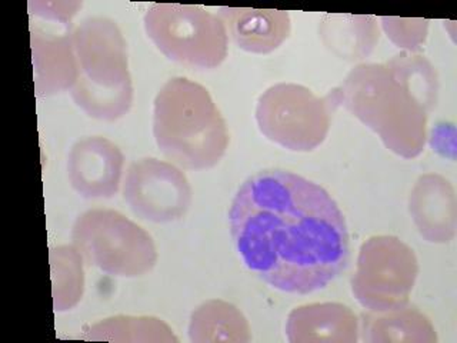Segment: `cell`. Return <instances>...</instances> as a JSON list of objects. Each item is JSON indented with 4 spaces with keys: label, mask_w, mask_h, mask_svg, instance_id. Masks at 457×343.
<instances>
[{
    "label": "cell",
    "mask_w": 457,
    "mask_h": 343,
    "mask_svg": "<svg viewBox=\"0 0 457 343\" xmlns=\"http://www.w3.org/2000/svg\"><path fill=\"white\" fill-rule=\"evenodd\" d=\"M230 232L249 271L271 288L309 295L346 269V219L318 183L282 169L247 178L233 199Z\"/></svg>",
    "instance_id": "cell-1"
},
{
    "label": "cell",
    "mask_w": 457,
    "mask_h": 343,
    "mask_svg": "<svg viewBox=\"0 0 457 343\" xmlns=\"http://www.w3.org/2000/svg\"><path fill=\"white\" fill-rule=\"evenodd\" d=\"M154 136L164 157L186 171L214 168L230 142L225 118L209 90L182 76L169 79L157 92Z\"/></svg>",
    "instance_id": "cell-2"
},
{
    "label": "cell",
    "mask_w": 457,
    "mask_h": 343,
    "mask_svg": "<svg viewBox=\"0 0 457 343\" xmlns=\"http://www.w3.org/2000/svg\"><path fill=\"white\" fill-rule=\"evenodd\" d=\"M332 95L397 156L414 159L425 149L428 113L386 63L357 64Z\"/></svg>",
    "instance_id": "cell-3"
},
{
    "label": "cell",
    "mask_w": 457,
    "mask_h": 343,
    "mask_svg": "<svg viewBox=\"0 0 457 343\" xmlns=\"http://www.w3.org/2000/svg\"><path fill=\"white\" fill-rule=\"evenodd\" d=\"M78 61V80L71 99L89 118L116 121L130 111L133 82L129 71L128 43L118 23L90 16L71 29Z\"/></svg>",
    "instance_id": "cell-4"
},
{
    "label": "cell",
    "mask_w": 457,
    "mask_h": 343,
    "mask_svg": "<svg viewBox=\"0 0 457 343\" xmlns=\"http://www.w3.org/2000/svg\"><path fill=\"white\" fill-rule=\"evenodd\" d=\"M71 240L86 264L118 278L147 275L159 257L154 238L113 209H90L79 214Z\"/></svg>",
    "instance_id": "cell-5"
},
{
    "label": "cell",
    "mask_w": 457,
    "mask_h": 343,
    "mask_svg": "<svg viewBox=\"0 0 457 343\" xmlns=\"http://www.w3.org/2000/svg\"><path fill=\"white\" fill-rule=\"evenodd\" d=\"M145 30L164 56L199 71L216 69L228 57V35L219 14L195 4H154Z\"/></svg>",
    "instance_id": "cell-6"
},
{
    "label": "cell",
    "mask_w": 457,
    "mask_h": 343,
    "mask_svg": "<svg viewBox=\"0 0 457 343\" xmlns=\"http://www.w3.org/2000/svg\"><path fill=\"white\" fill-rule=\"evenodd\" d=\"M336 107L332 92L319 97L304 86L278 83L257 100V126L264 138L278 146L312 152L328 138Z\"/></svg>",
    "instance_id": "cell-7"
},
{
    "label": "cell",
    "mask_w": 457,
    "mask_h": 343,
    "mask_svg": "<svg viewBox=\"0 0 457 343\" xmlns=\"http://www.w3.org/2000/svg\"><path fill=\"white\" fill-rule=\"evenodd\" d=\"M419 276L418 256L396 236L364 240L352 278V292L368 311H389L409 304Z\"/></svg>",
    "instance_id": "cell-8"
},
{
    "label": "cell",
    "mask_w": 457,
    "mask_h": 343,
    "mask_svg": "<svg viewBox=\"0 0 457 343\" xmlns=\"http://www.w3.org/2000/svg\"><path fill=\"white\" fill-rule=\"evenodd\" d=\"M123 199L143 221L170 223L190 209L192 186L185 172L156 157H143L129 166Z\"/></svg>",
    "instance_id": "cell-9"
},
{
    "label": "cell",
    "mask_w": 457,
    "mask_h": 343,
    "mask_svg": "<svg viewBox=\"0 0 457 343\" xmlns=\"http://www.w3.org/2000/svg\"><path fill=\"white\" fill-rule=\"evenodd\" d=\"M125 156L104 136H87L69 152V183L85 199H111L120 189Z\"/></svg>",
    "instance_id": "cell-10"
},
{
    "label": "cell",
    "mask_w": 457,
    "mask_h": 343,
    "mask_svg": "<svg viewBox=\"0 0 457 343\" xmlns=\"http://www.w3.org/2000/svg\"><path fill=\"white\" fill-rule=\"evenodd\" d=\"M409 212L423 239L449 243L457 232V199L445 176L426 173L414 183L409 197Z\"/></svg>",
    "instance_id": "cell-11"
},
{
    "label": "cell",
    "mask_w": 457,
    "mask_h": 343,
    "mask_svg": "<svg viewBox=\"0 0 457 343\" xmlns=\"http://www.w3.org/2000/svg\"><path fill=\"white\" fill-rule=\"evenodd\" d=\"M359 328L349 306L325 302L293 309L286 321V336L290 343H356Z\"/></svg>",
    "instance_id": "cell-12"
},
{
    "label": "cell",
    "mask_w": 457,
    "mask_h": 343,
    "mask_svg": "<svg viewBox=\"0 0 457 343\" xmlns=\"http://www.w3.org/2000/svg\"><path fill=\"white\" fill-rule=\"evenodd\" d=\"M219 18L236 46L249 54H271L282 46L292 32L290 14L285 11L220 7Z\"/></svg>",
    "instance_id": "cell-13"
},
{
    "label": "cell",
    "mask_w": 457,
    "mask_h": 343,
    "mask_svg": "<svg viewBox=\"0 0 457 343\" xmlns=\"http://www.w3.org/2000/svg\"><path fill=\"white\" fill-rule=\"evenodd\" d=\"M32 52L36 96L71 92L79 73L71 30L56 35L32 28Z\"/></svg>",
    "instance_id": "cell-14"
},
{
    "label": "cell",
    "mask_w": 457,
    "mask_h": 343,
    "mask_svg": "<svg viewBox=\"0 0 457 343\" xmlns=\"http://www.w3.org/2000/svg\"><path fill=\"white\" fill-rule=\"evenodd\" d=\"M359 335L366 343H437L432 321L414 305L363 312Z\"/></svg>",
    "instance_id": "cell-15"
},
{
    "label": "cell",
    "mask_w": 457,
    "mask_h": 343,
    "mask_svg": "<svg viewBox=\"0 0 457 343\" xmlns=\"http://www.w3.org/2000/svg\"><path fill=\"white\" fill-rule=\"evenodd\" d=\"M321 40L343 61H363L378 46L380 30L375 16L325 14L319 26Z\"/></svg>",
    "instance_id": "cell-16"
},
{
    "label": "cell",
    "mask_w": 457,
    "mask_h": 343,
    "mask_svg": "<svg viewBox=\"0 0 457 343\" xmlns=\"http://www.w3.org/2000/svg\"><path fill=\"white\" fill-rule=\"evenodd\" d=\"M189 338L193 343H247L252 333L249 322L235 305L212 299L193 311Z\"/></svg>",
    "instance_id": "cell-17"
},
{
    "label": "cell",
    "mask_w": 457,
    "mask_h": 343,
    "mask_svg": "<svg viewBox=\"0 0 457 343\" xmlns=\"http://www.w3.org/2000/svg\"><path fill=\"white\" fill-rule=\"evenodd\" d=\"M85 340L132 343H178L173 329L154 316H113L87 326L82 333Z\"/></svg>",
    "instance_id": "cell-18"
},
{
    "label": "cell",
    "mask_w": 457,
    "mask_h": 343,
    "mask_svg": "<svg viewBox=\"0 0 457 343\" xmlns=\"http://www.w3.org/2000/svg\"><path fill=\"white\" fill-rule=\"evenodd\" d=\"M83 257L73 245L50 249V273L54 312L71 311L85 292Z\"/></svg>",
    "instance_id": "cell-19"
},
{
    "label": "cell",
    "mask_w": 457,
    "mask_h": 343,
    "mask_svg": "<svg viewBox=\"0 0 457 343\" xmlns=\"http://www.w3.org/2000/svg\"><path fill=\"white\" fill-rule=\"evenodd\" d=\"M386 66L428 113L435 109L439 97V76L428 59L402 52L386 62Z\"/></svg>",
    "instance_id": "cell-20"
},
{
    "label": "cell",
    "mask_w": 457,
    "mask_h": 343,
    "mask_svg": "<svg viewBox=\"0 0 457 343\" xmlns=\"http://www.w3.org/2000/svg\"><path fill=\"white\" fill-rule=\"evenodd\" d=\"M386 35L397 47L414 54L423 47L428 35V19L380 18Z\"/></svg>",
    "instance_id": "cell-21"
},
{
    "label": "cell",
    "mask_w": 457,
    "mask_h": 343,
    "mask_svg": "<svg viewBox=\"0 0 457 343\" xmlns=\"http://www.w3.org/2000/svg\"><path fill=\"white\" fill-rule=\"evenodd\" d=\"M80 7V2H29V13L52 23L71 26V19Z\"/></svg>",
    "instance_id": "cell-22"
}]
</instances>
